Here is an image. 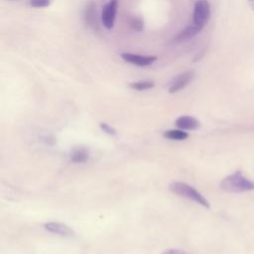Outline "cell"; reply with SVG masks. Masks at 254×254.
<instances>
[{"label": "cell", "instance_id": "obj_16", "mask_svg": "<svg viewBox=\"0 0 254 254\" xmlns=\"http://www.w3.org/2000/svg\"><path fill=\"white\" fill-rule=\"evenodd\" d=\"M100 128H101L104 132H106V133H108V134H110V135H114V134L116 133L115 129H114L113 127H111L110 125H108L107 123H100Z\"/></svg>", "mask_w": 254, "mask_h": 254}, {"label": "cell", "instance_id": "obj_13", "mask_svg": "<svg viewBox=\"0 0 254 254\" xmlns=\"http://www.w3.org/2000/svg\"><path fill=\"white\" fill-rule=\"evenodd\" d=\"M154 85H155L154 81H151V80H141V81H135L130 83V87L138 91L151 89L154 87Z\"/></svg>", "mask_w": 254, "mask_h": 254}, {"label": "cell", "instance_id": "obj_10", "mask_svg": "<svg viewBox=\"0 0 254 254\" xmlns=\"http://www.w3.org/2000/svg\"><path fill=\"white\" fill-rule=\"evenodd\" d=\"M202 29L196 25H194L192 23V25L188 26L186 29H184L183 31H181L179 33V35L177 36L176 40L177 41H187L190 40L191 38H193L194 36H196Z\"/></svg>", "mask_w": 254, "mask_h": 254}, {"label": "cell", "instance_id": "obj_6", "mask_svg": "<svg viewBox=\"0 0 254 254\" xmlns=\"http://www.w3.org/2000/svg\"><path fill=\"white\" fill-rule=\"evenodd\" d=\"M120 57L127 63L138 65V66H147L152 64L156 60L157 57L155 56H142L132 53H122Z\"/></svg>", "mask_w": 254, "mask_h": 254}, {"label": "cell", "instance_id": "obj_8", "mask_svg": "<svg viewBox=\"0 0 254 254\" xmlns=\"http://www.w3.org/2000/svg\"><path fill=\"white\" fill-rule=\"evenodd\" d=\"M176 125L182 130H195L199 127V122L192 116H180L176 120Z\"/></svg>", "mask_w": 254, "mask_h": 254}, {"label": "cell", "instance_id": "obj_4", "mask_svg": "<svg viewBox=\"0 0 254 254\" xmlns=\"http://www.w3.org/2000/svg\"><path fill=\"white\" fill-rule=\"evenodd\" d=\"M117 8H118V0H109L103 6V9L101 12V22L103 26L108 30L112 29L114 26Z\"/></svg>", "mask_w": 254, "mask_h": 254}, {"label": "cell", "instance_id": "obj_3", "mask_svg": "<svg viewBox=\"0 0 254 254\" xmlns=\"http://www.w3.org/2000/svg\"><path fill=\"white\" fill-rule=\"evenodd\" d=\"M210 17V5L206 0H197L193 6L192 23L201 29L206 25Z\"/></svg>", "mask_w": 254, "mask_h": 254}, {"label": "cell", "instance_id": "obj_2", "mask_svg": "<svg viewBox=\"0 0 254 254\" xmlns=\"http://www.w3.org/2000/svg\"><path fill=\"white\" fill-rule=\"evenodd\" d=\"M169 189L172 192L186 197L190 200H192L206 208H209V202L207 201V199L198 191L196 190L194 188H192L191 186L186 184V183H182V182H174L169 186Z\"/></svg>", "mask_w": 254, "mask_h": 254}, {"label": "cell", "instance_id": "obj_18", "mask_svg": "<svg viewBox=\"0 0 254 254\" xmlns=\"http://www.w3.org/2000/svg\"><path fill=\"white\" fill-rule=\"evenodd\" d=\"M248 3H249L250 8L254 11V0H248Z\"/></svg>", "mask_w": 254, "mask_h": 254}, {"label": "cell", "instance_id": "obj_15", "mask_svg": "<svg viewBox=\"0 0 254 254\" xmlns=\"http://www.w3.org/2000/svg\"><path fill=\"white\" fill-rule=\"evenodd\" d=\"M131 26L134 30L136 31H140L143 27V22L141 21V19L139 18H134L132 21H131Z\"/></svg>", "mask_w": 254, "mask_h": 254}, {"label": "cell", "instance_id": "obj_12", "mask_svg": "<svg viewBox=\"0 0 254 254\" xmlns=\"http://www.w3.org/2000/svg\"><path fill=\"white\" fill-rule=\"evenodd\" d=\"M89 158V153L86 149L84 148H77L74 149L70 155V160L73 163H84L88 160Z\"/></svg>", "mask_w": 254, "mask_h": 254}, {"label": "cell", "instance_id": "obj_5", "mask_svg": "<svg viewBox=\"0 0 254 254\" xmlns=\"http://www.w3.org/2000/svg\"><path fill=\"white\" fill-rule=\"evenodd\" d=\"M194 72L192 70H187L179 75H177L171 82L169 86L170 93H176L182 89H184L193 78Z\"/></svg>", "mask_w": 254, "mask_h": 254}, {"label": "cell", "instance_id": "obj_17", "mask_svg": "<svg viewBox=\"0 0 254 254\" xmlns=\"http://www.w3.org/2000/svg\"><path fill=\"white\" fill-rule=\"evenodd\" d=\"M162 254H188L183 250L180 249H168L166 251H164Z\"/></svg>", "mask_w": 254, "mask_h": 254}, {"label": "cell", "instance_id": "obj_7", "mask_svg": "<svg viewBox=\"0 0 254 254\" xmlns=\"http://www.w3.org/2000/svg\"><path fill=\"white\" fill-rule=\"evenodd\" d=\"M45 228L54 233V234H58L61 236H71L73 235V230L67 226L64 223H61V222H55V221H51L45 224Z\"/></svg>", "mask_w": 254, "mask_h": 254}, {"label": "cell", "instance_id": "obj_14", "mask_svg": "<svg viewBox=\"0 0 254 254\" xmlns=\"http://www.w3.org/2000/svg\"><path fill=\"white\" fill-rule=\"evenodd\" d=\"M29 4L34 8H44L51 4V0H30Z\"/></svg>", "mask_w": 254, "mask_h": 254}, {"label": "cell", "instance_id": "obj_11", "mask_svg": "<svg viewBox=\"0 0 254 254\" xmlns=\"http://www.w3.org/2000/svg\"><path fill=\"white\" fill-rule=\"evenodd\" d=\"M164 137L170 140L183 141L189 137V134L182 129H170L164 132Z\"/></svg>", "mask_w": 254, "mask_h": 254}, {"label": "cell", "instance_id": "obj_9", "mask_svg": "<svg viewBox=\"0 0 254 254\" xmlns=\"http://www.w3.org/2000/svg\"><path fill=\"white\" fill-rule=\"evenodd\" d=\"M84 21L93 30L97 29V19H96V4L89 2L84 10Z\"/></svg>", "mask_w": 254, "mask_h": 254}, {"label": "cell", "instance_id": "obj_1", "mask_svg": "<svg viewBox=\"0 0 254 254\" xmlns=\"http://www.w3.org/2000/svg\"><path fill=\"white\" fill-rule=\"evenodd\" d=\"M220 188L227 192H244L254 190V182L248 180L241 172L237 171L225 177L220 183Z\"/></svg>", "mask_w": 254, "mask_h": 254}]
</instances>
